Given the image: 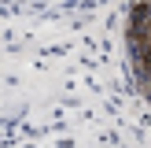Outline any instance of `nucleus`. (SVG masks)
I'll use <instances>...</instances> for the list:
<instances>
[{
    "label": "nucleus",
    "instance_id": "f257e3e1",
    "mask_svg": "<svg viewBox=\"0 0 151 148\" xmlns=\"http://www.w3.org/2000/svg\"><path fill=\"white\" fill-rule=\"evenodd\" d=\"M129 56H133V70H137L140 89L151 100V0H144L129 19Z\"/></svg>",
    "mask_w": 151,
    "mask_h": 148
}]
</instances>
